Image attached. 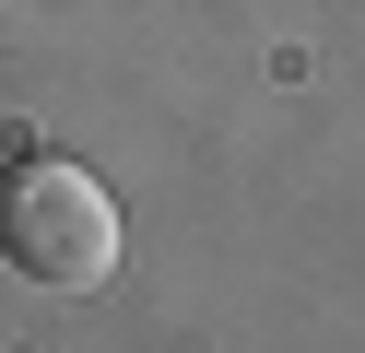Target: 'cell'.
I'll return each instance as SVG.
<instances>
[{
    "mask_svg": "<svg viewBox=\"0 0 365 353\" xmlns=\"http://www.w3.org/2000/svg\"><path fill=\"white\" fill-rule=\"evenodd\" d=\"M118 200H106L95 165L71 153H12L0 165V259L24 282H48V295H95V282H118Z\"/></svg>",
    "mask_w": 365,
    "mask_h": 353,
    "instance_id": "cell-1",
    "label": "cell"
}]
</instances>
